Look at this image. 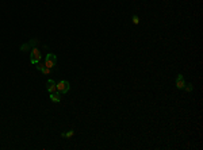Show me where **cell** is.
Returning <instances> with one entry per match:
<instances>
[{"mask_svg":"<svg viewBox=\"0 0 203 150\" xmlns=\"http://www.w3.org/2000/svg\"><path fill=\"white\" fill-rule=\"evenodd\" d=\"M38 42H40V39H37V38H34V39H30L27 43L20 45V46H19V50H20V52H30L31 49L34 48V46H35Z\"/></svg>","mask_w":203,"mask_h":150,"instance_id":"cell-4","label":"cell"},{"mask_svg":"<svg viewBox=\"0 0 203 150\" xmlns=\"http://www.w3.org/2000/svg\"><path fill=\"white\" fill-rule=\"evenodd\" d=\"M29 53H30V64L31 65H35L38 62H41V60H42V53H41V50L38 48L34 46Z\"/></svg>","mask_w":203,"mask_h":150,"instance_id":"cell-1","label":"cell"},{"mask_svg":"<svg viewBox=\"0 0 203 150\" xmlns=\"http://www.w3.org/2000/svg\"><path fill=\"white\" fill-rule=\"evenodd\" d=\"M35 68L41 72V71H42V69L45 68V62H44V64H42V62H38V64H35Z\"/></svg>","mask_w":203,"mask_h":150,"instance_id":"cell-12","label":"cell"},{"mask_svg":"<svg viewBox=\"0 0 203 150\" xmlns=\"http://www.w3.org/2000/svg\"><path fill=\"white\" fill-rule=\"evenodd\" d=\"M69 89H71V85H69V83L66 80L57 81V92L60 95H66V93L69 92Z\"/></svg>","mask_w":203,"mask_h":150,"instance_id":"cell-3","label":"cell"},{"mask_svg":"<svg viewBox=\"0 0 203 150\" xmlns=\"http://www.w3.org/2000/svg\"><path fill=\"white\" fill-rule=\"evenodd\" d=\"M73 135H75V130H69V131L62 132V134H61L62 138H72Z\"/></svg>","mask_w":203,"mask_h":150,"instance_id":"cell-8","label":"cell"},{"mask_svg":"<svg viewBox=\"0 0 203 150\" xmlns=\"http://www.w3.org/2000/svg\"><path fill=\"white\" fill-rule=\"evenodd\" d=\"M52 71H53V69H49V68H46V66H45L44 69L41 71V73H42V75H45V76H48V75H50V73H52Z\"/></svg>","mask_w":203,"mask_h":150,"instance_id":"cell-11","label":"cell"},{"mask_svg":"<svg viewBox=\"0 0 203 150\" xmlns=\"http://www.w3.org/2000/svg\"><path fill=\"white\" fill-rule=\"evenodd\" d=\"M57 65V56L54 53H48L45 57V66L49 69H54Z\"/></svg>","mask_w":203,"mask_h":150,"instance_id":"cell-2","label":"cell"},{"mask_svg":"<svg viewBox=\"0 0 203 150\" xmlns=\"http://www.w3.org/2000/svg\"><path fill=\"white\" fill-rule=\"evenodd\" d=\"M185 87V81H184V76L181 75V73H179V75L176 76V88L180 89V91H183Z\"/></svg>","mask_w":203,"mask_h":150,"instance_id":"cell-6","label":"cell"},{"mask_svg":"<svg viewBox=\"0 0 203 150\" xmlns=\"http://www.w3.org/2000/svg\"><path fill=\"white\" fill-rule=\"evenodd\" d=\"M183 91H185V92H192V91H194V85L192 84H185V87H184Z\"/></svg>","mask_w":203,"mask_h":150,"instance_id":"cell-10","label":"cell"},{"mask_svg":"<svg viewBox=\"0 0 203 150\" xmlns=\"http://www.w3.org/2000/svg\"><path fill=\"white\" fill-rule=\"evenodd\" d=\"M61 95H60V93L58 92H53V93H50V100H52V102L53 103H60L61 102Z\"/></svg>","mask_w":203,"mask_h":150,"instance_id":"cell-7","label":"cell"},{"mask_svg":"<svg viewBox=\"0 0 203 150\" xmlns=\"http://www.w3.org/2000/svg\"><path fill=\"white\" fill-rule=\"evenodd\" d=\"M46 89H48L49 93L57 92V83H56L53 79H49L48 83H46Z\"/></svg>","mask_w":203,"mask_h":150,"instance_id":"cell-5","label":"cell"},{"mask_svg":"<svg viewBox=\"0 0 203 150\" xmlns=\"http://www.w3.org/2000/svg\"><path fill=\"white\" fill-rule=\"evenodd\" d=\"M131 22H133V24L138 26V24H140V22H141V20H140V16H138V15H134V16H133V19H131Z\"/></svg>","mask_w":203,"mask_h":150,"instance_id":"cell-9","label":"cell"}]
</instances>
